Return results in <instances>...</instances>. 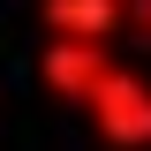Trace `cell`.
Segmentation results:
<instances>
[{"label": "cell", "instance_id": "3", "mask_svg": "<svg viewBox=\"0 0 151 151\" xmlns=\"http://www.w3.org/2000/svg\"><path fill=\"white\" fill-rule=\"evenodd\" d=\"M38 15H45V38H91V45H106L121 30V15H129V0H45Z\"/></svg>", "mask_w": 151, "mask_h": 151}, {"label": "cell", "instance_id": "2", "mask_svg": "<svg viewBox=\"0 0 151 151\" xmlns=\"http://www.w3.org/2000/svg\"><path fill=\"white\" fill-rule=\"evenodd\" d=\"M106 68H113V53L91 45V38H45V53H38V83L53 98H68V106H83V91H91Z\"/></svg>", "mask_w": 151, "mask_h": 151}, {"label": "cell", "instance_id": "1", "mask_svg": "<svg viewBox=\"0 0 151 151\" xmlns=\"http://www.w3.org/2000/svg\"><path fill=\"white\" fill-rule=\"evenodd\" d=\"M83 113H91L98 136L121 144V151H144V144H151V83H144L136 68H121V60L83 91Z\"/></svg>", "mask_w": 151, "mask_h": 151}, {"label": "cell", "instance_id": "4", "mask_svg": "<svg viewBox=\"0 0 151 151\" xmlns=\"http://www.w3.org/2000/svg\"><path fill=\"white\" fill-rule=\"evenodd\" d=\"M121 23H129L136 38H151V0H129V15H121Z\"/></svg>", "mask_w": 151, "mask_h": 151}]
</instances>
